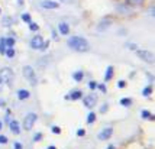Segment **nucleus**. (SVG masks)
Segmentation results:
<instances>
[{
	"instance_id": "21",
	"label": "nucleus",
	"mask_w": 155,
	"mask_h": 149,
	"mask_svg": "<svg viewBox=\"0 0 155 149\" xmlns=\"http://www.w3.org/2000/svg\"><path fill=\"white\" fill-rule=\"evenodd\" d=\"M6 55L9 57V58H13V57H15V49H12V48H9V49L6 51Z\"/></svg>"
},
{
	"instance_id": "12",
	"label": "nucleus",
	"mask_w": 155,
	"mask_h": 149,
	"mask_svg": "<svg viewBox=\"0 0 155 149\" xmlns=\"http://www.w3.org/2000/svg\"><path fill=\"white\" fill-rule=\"evenodd\" d=\"M110 23H112V19H110V18H106V19H104V21H101V23L99 25V31H103V29H104V28H107Z\"/></svg>"
},
{
	"instance_id": "6",
	"label": "nucleus",
	"mask_w": 155,
	"mask_h": 149,
	"mask_svg": "<svg viewBox=\"0 0 155 149\" xmlns=\"http://www.w3.org/2000/svg\"><path fill=\"white\" fill-rule=\"evenodd\" d=\"M31 47L34 48V49H42V47H44V39H42V36H39V35L34 36V38L31 39Z\"/></svg>"
},
{
	"instance_id": "14",
	"label": "nucleus",
	"mask_w": 155,
	"mask_h": 149,
	"mask_svg": "<svg viewBox=\"0 0 155 149\" xmlns=\"http://www.w3.org/2000/svg\"><path fill=\"white\" fill-rule=\"evenodd\" d=\"M18 97H19V100H25V99L29 97V91H28V90H19Z\"/></svg>"
},
{
	"instance_id": "35",
	"label": "nucleus",
	"mask_w": 155,
	"mask_h": 149,
	"mask_svg": "<svg viewBox=\"0 0 155 149\" xmlns=\"http://www.w3.org/2000/svg\"><path fill=\"white\" fill-rule=\"evenodd\" d=\"M60 2H64V3H75V0H60Z\"/></svg>"
},
{
	"instance_id": "2",
	"label": "nucleus",
	"mask_w": 155,
	"mask_h": 149,
	"mask_svg": "<svg viewBox=\"0 0 155 149\" xmlns=\"http://www.w3.org/2000/svg\"><path fill=\"white\" fill-rule=\"evenodd\" d=\"M36 119H38V116L35 115V113H29V115L25 116V120H23L25 130H31V129L34 128V125L36 123Z\"/></svg>"
},
{
	"instance_id": "24",
	"label": "nucleus",
	"mask_w": 155,
	"mask_h": 149,
	"mask_svg": "<svg viewBox=\"0 0 155 149\" xmlns=\"http://www.w3.org/2000/svg\"><path fill=\"white\" fill-rule=\"evenodd\" d=\"M88 86H90V88H91V90H96L99 84H97V83H96V81H90V84H88Z\"/></svg>"
},
{
	"instance_id": "26",
	"label": "nucleus",
	"mask_w": 155,
	"mask_h": 149,
	"mask_svg": "<svg viewBox=\"0 0 155 149\" xmlns=\"http://www.w3.org/2000/svg\"><path fill=\"white\" fill-rule=\"evenodd\" d=\"M86 135V130H84V129H78V130H77V136H84Z\"/></svg>"
},
{
	"instance_id": "5",
	"label": "nucleus",
	"mask_w": 155,
	"mask_h": 149,
	"mask_svg": "<svg viewBox=\"0 0 155 149\" xmlns=\"http://www.w3.org/2000/svg\"><path fill=\"white\" fill-rule=\"evenodd\" d=\"M136 55H138L139 58H142L143 61L154 64V54H152V52H149V51H142V49H139V51L136 52Z\"/></svg>"
},
{
	"instance_id": "9",
	"label": "nucleus",
	"mask_w": 155,
	"mask_h": 149,
	"mask_svg": "<svg viewBox=\"0 0 155 149\" xmlns=\"http://www.w3.org/2000/svg\"><path fill=\"white\" fill-rule=\"evenodd\" d=\"M41 5H42L44 9H58L60 7V5L57 2H52V0H44Z\"/></svg>"
},
{
	"instance_id": "20",
	"label": "nucleus",
	"mask_w": 155,
	"mask_h": 149,
	"mask_svg": "<svg viewBox=\"0 0 155 149\" xmlns=\"http://www.w3.org/2000/svg\"><path fill=\"white\" fill-rule=\"evenodd\" d=\"M5 44H6L7 47H13V45H15V39H13V38H7V39H5Z\"/></svg>"
},
{
	"instance_id": "23",
	"label": "nucleus",
	"mask_w": 155,
	"mask_h": 149,
	"mask_svg": "<svg viewBox=\"0 0 155 149\" xmlns=\"http://www.w3.org/2000/svg\"><path fill=\"white\" fill-rule=\"evenodd\" d=\"M29 28H31V31H34V32H36V31L39 29V26H38L36 23H32V22L29 23Z\"/></svg>"
},
{
	"instance_id": "22",
	"label": "nucleus",
	"mask_w": 155,
	"mask_h": 149,
	"mask_svg": "<svg viewBox=\"0 0 155 149\" xmlns=\"http://www.w3.org/2000/svg\"><path fill=\"white\" fill-rule=\"evenodd\" d=\"M5 47H6L5 39H0V52H2V54H5Z\"/></svg>"
},
{
	"instance_id": "31",
	"label": "nucleus",
	"mask_w": 155,
	"mask_h": 149,
	"mask_svg": "<svg viewBox=\"0 0 155 149\" xmlns=\"http://www.w3.org/2000/svg\"><path fill=\"white\" fill-rule=\"evenodd\" d=\"M142 116H143V117H151V115H149L148 110H143V112H142Z\"/></svg>"
},
{
	"instance_id": "33",
	"label": "nucleus",
	"mask_w": 155,
	"mask_h": 149,
	"mask_svg": "<svg viewBox=\"0 0 155 149\" xmlns=\"http://www.w3.org/2000/svg\"><path fill=\"white\" fill-rule=\"evenodd\" d=\"M15 149H22V145H20L19 142H16L15 143Z\"/></svg>"
},
{
	"instance_id": "16",
	"label": "nucleus",
	"mask_w": 155,
	"mask_h": 149,
	"mask_svg": "<svg viewBox=\"0 0 155 149\" xmlns=\"http://www.w3.org/2000/svg\"><path fill=\"white\" fill-rule=\"evenodd\" d=\"M96 120V115H94V112H90L88 113V117H87V123L88 125H91V123Z\"/></svg>"
},
{
	"instance_id": "25",
	"label": "nucleus",
	"mask_w": 155,
	"mask_h": 149,
	"mask_svg": "<svg viewBox=\"0 0 155 149\" xmlns=\"http://www.w3.org/2000/svg\"><path fill=\"white\" fill-rule=\"evenodd\" d=\"M41 139H42V133H36V135H35V138H34V141H35V142H39Z\"/></svg>"
},
{
	"instance_id": "4",
	"label": "nucleus",
	"mask_w": 155,
	"mask_h": 149,
	"mask_svg": "<svg viewBox=\"0 0 155 149\" xmlns=\"http://www.w3.org/2000/svg\"><path fill=\"white\" fill-rule=\"evenodd\" d=\"M13 78V71L10 68H3L0 71V81L2 83H9Z\"/></svg>"
},
{
	"instance_id": "34",
	"label": "nucleus",
	"mask_w": 155,
	"mask_h": 149,
	"mask_svg": "<svg viewBox=\"0 0 155 149\" xmlns=\"http://www.w3.org/2000/svg\"><path fill=\"white\" fill-rule=\"evenodd\" d=\"M126 47H128V48H130V49H135V45H134V44H126Z\"/></svg>"
},
{
	"instance_id": "32",
	"label": "nucleus",
	"mask_w": 155,
	"mask_h": 149,
	"mask_svg": "<svg viewBox=\"0 0 155 149\" xmlns=\"http://www.w3.org/2000/svg\"><path fill=\"white\" fill-rule=\"evenodd\" d=\"M97 87L100 88V91H103V93H106V86H103V84H100V86H97Z\"/></svg>"
},
{
	"instance_id": "27",
	"label": "nucleus",
	"mask_w": 155,
	"mask_h": 149,
	"mask_svg": "<svg viewBox=\"0 0 155 149\" xmlns=\"http://www.w3.org/2000/svg\"><path fill=\"white\" fill-rule=\"evenodd\" d=\"M151 91H152V88H151V87H147L145 90H143V93H142V94H143V96H148Z\"/></svg>"
},
{
	"instance_id": "8",
	"label": "nucleus",
	"mask_w": 155,
	"mask_h": 149,
	"mask_svg": "<svg viewBox=\"0 0 155 149\" xmlns=\"http://www.w3.org/2000/svg\"><path fill=\"white\" fill-rule=\"evenodd\" d=\"M96 100H97V99H96V96L90 94V96H86V97H84L83 103H84V106H86V107L90 109V107H93V106L96 104Z\"/></svg>"
},
{
	"instance_id": "41",
	"label": "nucleus",
	"mask_w": 155,
	"mask_h": 149,
	"mask_svg": "<svg viewBox=\"0 0 155 149\" xmlns=\"http://www.w3.org/2000/svg\"><path fill=\"white\" fill-rule=\"evenodd\" d=\"M109 149H115V148H113V146H110V148H109Z\"/></svg>"
},
{
	"instance_id": "13",
	"label": "nucleus",
	"mask_w": 155,
	"mask_h": 149,
	"mask_svg": "<svg viewBox=\"0 0 155 149\" xmlns=\"http://www.w3.org/2000/svg\"><path fill=\"white\" fill-rule=\"evenodd\" d=\"M112 77H113V67H112V65H109L107 70H106V74H104V80L109 81Z\"/></svg>"
},
{
	"instance_id": "40",
	"label": "nucleus",
	"mask_w": 155,
	"mask_h": 149,
	"mask_svg": "<svg viewBox=\"0 0 155 149\" xmlns=\"http://www.w3.org/2000/svg\"><path fill=\"white\" fill-rule=\"evenodd\" d=\"M2 128H3V123H2V122H0V129H2Z\"/></svg>"
},
{
	"instance_id": "37",
	"label": "nucleus",
	"mask_w": 155,
	"mask_h": 149,
	"mask_svg": "<svg viewBox=\"0 0 155 149\" xmlns=\"http://www.w3.org/2000/svg\"><path fill=\"white\" fill-rule=\"evenodd\" d=\"M10 23V21H9V18H5V25H9Z\"/></svg>"
},
{
	"instance_id": "3",
	"label": "nucleus",
	"mask_w": 155,
	"mask_h": 149,
	"mask_svg": "<svg viewBox=\"0 0 155 149\" xmlns=\"http://www.w3.org/2000/svg\"><path fill=\"white\" fill-rule=\"evenodd\" d=\"M23 75H25V78H26V80L31 83L32 86H35V84H36V77H35V71H34V68H32V67L26 65V67L23 68Z\"/></svg>"
},
{
	"instance_id": "36",
	"label": "nucleus",
	"mask_w": 155,
	"mask_h": 149,
	"mask_svg": "<svg viewBox=\"0 0 155 149\" xmlns=\"http://www.w3.org/2000/svg\"><path fill=\"white\" fill-rule=\"evenodd\" d=\"M117 86H119V87H125V81H119V83H117Z\"/></svg>"
},
{
	"instance_id": "30",
	"label": "nucleus",
	"mask_w": 155,
	"mask_h": 149,
	"mask_svg": "<svg viewBox=\"0 0 155 149\" xmlns=\"http://www.w3.org/2000/svg\"><path fill=\"white\" fill-rule=\"evenodd\" d=\"M7 142V138L6 136H2L0 135V143H6Z\"/></svg>"
},
{
	"instance_id": "18",
	"label": "nucleus",
	"mask_w": 155,
	"mask_h": 149,
	"mask_svg": "<svg viewBox=\"0 0 155 149\" xmlns=\"http://www.w3.org/2000/svg\"><path fill=\"white\" fill-rule=\"evenodd\" d=\"M120 103L123 104V106H130V104H132V100L128 99V97H125V99H122L120 100Z\"/></svg>"
},
{
	"instance_id": "39",
	"label": "nucleus",
	"mask_w": 155,
	"mask_h": 149,
	"mask_svg": "<svg viewBox=\"0 0 155 149\" xmlns=\"http://www.w3.org/2000/svg\"><path fill=\"white\" fill-rule=\"evenodd\" d=\"M48 149H55V146H48Z\"/></svg>"
},
{
	"instance_id": "11",
	"label": "nucleus",
	"mask_w": 155,
	"mask_h": 149,
	"mask_svg": "<svg viewBox=\"0 0 155 149\" xmlns=\"http://www.w3.org/2000/svg\"><path fill=\"white\" fill-rule=\"evenodd\" d=\"M10 130L13 132L15 135H19L20 128H19V123L16 122V120H12V122H10Z\"/></svg>"
},
{
	"instance_id": "10",
	"label": "nucleus",
	"mask_w": 155,
	"mask_h": 149,
	"mask_svg": "<svg viewBox=\"0 0 155 149\" xmlns=\"http://www.w3.org/2000/svg\"><path fill=\"white\" fill-rule=\"evenodd\" d=\"M58 31H60L62 35H68V32H70V26H68L67 23L61 22V23H58Z\"/></svg>"
},
{
	"instance_id": "17",
	"label": "nucleus",
	"mask_w": 155,
	"mask_h": 149,
	"mask_svg": "<svg viewBox=\"0 0 155 149\" xmlns=\"http://www.w3.org/2000/svg\"><path fill=\"white\" fill-rule=\"evenodd\" d=\"M81 97V91H74V93H71V100H78Z\"/></svg>"
},
{
	"instance_id": "1",
	"label": "nucleus",
	"mask_w": 155,
	"mask_h": 149,
	"mask_svg": "<svg viewBox=\"0 0 155 149\" xmlns=\"http://www.w3.org/2000/svg\"><path fill=\"white\" fill-rule=\"evenodd\" d=\"M68 48L74 49L77 52H87L90 49V44L87 42V39L81 38V36H71L67 41Z\"/></svg>"
},
{
	"instance_id": "38",
	"label": "nucleus",
	"mask_w": 155,
	"mask_h": 149,
	"mask_svg": "<svg viewBox=\"0 0 155 149\" xmlns=\"http://www.w3.org/2000/svg\"><path fill=\"white\" fill-rule=\"evenodd\" d=\"M106 110H107V106H101V112H103V113H104Z\"/></svg>"
},
{
	"instance_id": "28",
	"label": "nucleus",
	"mask_w": 155,
	"mask_h": 149,
	"mask_svg": "<svg viewBox=\"0 0 155 149\" xmlns=\"http://www.w3.org/2000/svg\"><path fill=\"white\" fill-rule=\"evenodd\" d=\"M129 3H132V5H139V3H142L143 0H128Z\"/></svg>"
},
{
	"instance_id": "15",
	"label": "nucleus",
	"mask_w": 155,
	"mask_h": 149,
	"mask_svg": "<svg viewBox=\"0 0 155 149\" xmlns=\"http://www.w3.org/2000/svg\"><path fill=\"white\" fill-rule=\"evenodd\" d=\"M73 78H74V81H81L83 78H84V74H83V71H75L74 74H73Z\"/></svg>"
},
{
	"instance_id": "7",
	"label": "nucleus",
	"mask_w": 155,
	"mask_h": 149,
	"mask_svg": "<svg viewBox=\"0 0 155 149\" xmlns=\"http://www.w3.org/2000/svg\"><path fill=\"white\" fill-rule=\"evenodd\" d=\"M112 135H113V129H112V128H104L103 130H100V132H99L97 138H99L100 141H106V139H109Z\"/></svg>"
},
{
	"instance_id": "29",
	"label": "nucleus",
	"mask_w": 155,
	"mask_h": 149,
	"mask_svg": "<svg viewBox=\"0 0 155 149\" xmlns=\"http://www.w3.org/2000/svg\"><path fill=\"white\" fill-rule=\"evenodd\" d=\"M52 132H54V133H61V129L58 128V126H54V128H52Z\"/></svg>"
},
{
	"instance_id": "19",
	"label": "nucleus",
	"mask_w": 155,
	"mask_h": 149,
	"mask_svg": "<svg viewBox=\"0 0 155 149\" xmlns=\"http://www.w3.org/2000/svg\"><path fill=\"white\" fill-rule=\"evenodd\" d=\"M22 21L26 22V23H31V15H29V13H23V15H22Z\"/></svg>"
}]
</instances>
